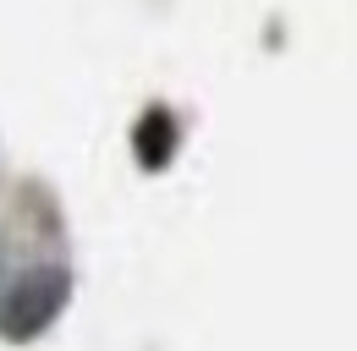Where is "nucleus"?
<instances>
[{"mask_svg":"<svg viewBox=\"0 0 357 351\" xmlns=\"http://www.w3.org/2000/svg\"><path fill=\"white\" fill-rule=\"evenodd\" d=\"M72 297V274L66 269H28L11 291H6V302H0V335L6 341H33V335H45L50 324H55V313L66 307Z\"/></svg>","mask_w":357,"mask_h":351,"instance_id":"obj_1","label":"nucleus"},{"mask_svg":"<svg viewBox=\"0 0 357 351\" xmlns=\"http://www.w3.org/2000/svg\"><path fill=\"white\" fill-rule=\"evenodd\" d=\"M176 116L165 110V104H154V110H143L137 116V127H132V154H137V165L143 171H165L171 165V154H176Z\"/></svg>","mask_w":357,"mask_h":351,"instance_id":"obj_2","label":"nucleus"}]
</instances>
